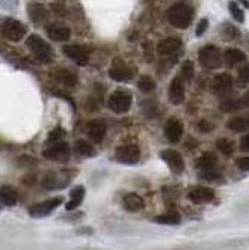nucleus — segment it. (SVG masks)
Segmentation results:
<instances>
[{
	"label": "nucleus",
	"mask_w": 249,
	"mask_h": 250,
	"mask_svg": "<svg viewBox=\"0 0 249 250\" xmlns=\"http://www.w3.org/2000/svg\"><path fill=\"white\" fill-rule=\"evenodd\" d=\"M168 21L177 29H187L193 20V9L186 3H175L168 9Z\"/></svg>",
	"instance_id": "1"
},
{
	"label": "nucleus",
	"mask_w": 249,
	"mask_h": 250,
	"mask_svg": "<svg viewBox=\"0 0 249 250\" xmlns=\"http://www.w3.org/2000/svg\"><path fill=\"white\" fill-rule=\"evenodd\" d=\"M27 47L30 48V51L35 55L38 61L44 62V63H48L51 62L53 59V48L41 38L38 35H30L26 41Z\"/></svg>",
	"instance_id": "2"
},
{
	"label": "nucleus",
	"mask_w": 249,
	"mask_h": 250,
	"mask_svg": "<svg viewBox=\"0 0 249 250\" xmlns=\"http://www.w3.org/2000/svg\"><path fill=\"white\" fill-rule=\"evenodd\" d=\"M200 63L207 68V69H215L222 66L224 63V56L221 50L216 45H205L200 50V55H198Z\"/></svg>",
	"instance_id": "3"
},
{
	"label": "nucleus",
	"mask_w": 249,
	"mask_h": 250,
	"mask_svg": "<svg viewBox=\"0 0 249 250\" xmlns=\"http://www.w3.org/2000/svg\"><path fill=\"white\" fill-rule=\"evenodd\" d=\"M24 33H26V27L24 24H22L20 21L8 19L3 21L2 24V35L12 42H19L24 38Z\"/></svg>",
	"instance_id": "4"
},
{
	"label": "nucleus",
	"mask_w": 249,
	"mask_h": 250,
	"mask_svg": "<svg viewBox=\"0 0 249 250\" xmlns=\"http://www.w3.org/2000/svg\"><path fill=\"white\" fill-rule=\"evenodd\" d=\"M108 104L115 113H126L132 107V95L126 91H115L109 97Z\"/></svg>",
	"instance_id": "5"
},
{
	"label": "nucleus",
	"mask_w": 249,
	"mask_h": 250,
	"mask_svg": "<svg viewBox=\"0 0 249 250\" xmlns=\"http://www.w3.org/2000/svg\"><path fill=\"white\" fill-rule=\"evenodd\" d=\"M64 53L69 59H73L80 66H85V65H88V62H90V51H88V48H85L82 45L68 44V45L64 47Z\"/></svg>",
	"instance_id": "6"
},
{
	"label": "nucleus",
	"mask_w": 249,
	"mask_h": 250,
	"mask_svg": "<svg viewBox=\"0 0 249 250\" xmlns=\"http://www.w3.org/2000/svg\"><path fill=\"white\" fill-rule=\"evenodd\" d=\"M116 158L118 162L124 163V165H135L139 162L140 158V151L136 145L130 144V145H122L116 149Z\"/></svg>",
	"instance_id": "7"
},
{
	"label": "nucleus",
	"mask_w": 249,
	"mask_h": 250,
	"mask_svg": "<svg viewBox=\"0 0 249 250\" xmlns=\"http://www.w3.org/2000/svg\"><path fill=\"white\" fill-rule=\"evenodd\" d=\"M160 157H162V160L169 166V169L174 173H181L184 170V160L180 152H177L174 149H166L160 154Z\"/></svg>",
	"instance_id": "8"
},
{
	"label": "nucleus",
	"mask_w": 249,
	"mask_h": 250,
	"mask_svg": "<svg viewBox=\"0 0 249 250\" xmlns=\"http://www.w3.org/2000/svg\"><path fill=\"white\" fill-rule=\"evenodd\" d=\"M44 157L53 160V162H65L69 157V145L65 142H58L44 151Z\"/></svg>",
	"instance_id": "9"
},
{
	"label": "nucleus",
	"mask_w": 249,
	"mask_h": 250,
	"mask_svg": "<svg viewBox=\"0 0 249 250\" xmlns=\"http://www.w3.org/2000/svg\"><path fill=\"white\" fill-rule=\"evenodd\" d=\"M61 204H62V199L61 198H53V199L40 202V204L33 205L30 208V216L32 217H44V216H48V214L55 211Z\"/></svg>",
	"instance_id": "10"
},
{
	"label": "nucleus",
	"mask_w": 249,
	"mask_h": 250,
	"mask_svg": "<svg viewBox=\"0 0 249 250\" xmlns=\"http://www.w3.org/2000/svg\"><path fill=\"white\" fill-rule=\"evenodd\" d=\"M135 74V68L126 65L124 62H115L109 69V77L115 82H129Z\"/></svg>",
	"instance_id": "11"
},
{
	"label": "nucleus",
	"mask_w": 249,
	"mask_h": 250,
	"mask_svg": "<svg viewBox=\"0 0 249 250\" xmlns=\"http://www.w3.org/2000/svg\"><path fill=\"white\" fill-rule=\"evenodd\" d=\"M233 89V77L228 73H221L213 79V92L219 97L226 95Z\"/></svg>",
	"instance_id": "12"
},
{
	"label": "nucleus",
	"mask_w": 249,
	"mask_h": 250,
	"mask_svg": "<svg viewBox=\"0 0 249 250\" xmlns=\"http://www.w3.org/2000/svg\"><path fill=\"white\" fill-rule=\"evenodd\" d=\"M215 198H216V193L210 187H197V188H193V190L189 191V199L193 204H198V205L208 204Z\"/></svg>",
	"instance_id": "13"
},
{
	"label": "nucleus",
	"mask_w": 249,
	"mask_h": 250,
	"mask_svg": "<svg viewBox=\"0 0 249 250\" xmlns=\"http://www.w3.org/2000/svg\"><path fill=\"white\" fill-rule=\"evenodd\" d=\"M183 122L177 118H172L166 122V127H165V136L169 142L172 144H177L180 142L181 136H183Z\"/></svg>",
	"instance_id": "14"
},
{
	"label": "nucleus",
	"mask_w": 249,
	"mask_h": 250,
	"mask_svg": "<svg viewBox=\"0 0 249 250\" xmlns=\"http://www.w3.org/2000/svg\"><path fill=\"white\" fill-rule=\"evenodd\" d=\"M169 100L172 104L179 105L184 101V82L180 77H175L169 86Z\"/></svg>",
	"instance_id": "15"
},
{
	"label": "nucleus",
	"mask_w": 249,
	"mask_h": 250,
	"mask_svg": "<svg viewBox=\"0 0 249 250\" xmlns=\"http://www.w3.org/2000/svg\"><path fill=\"white\" fill-rule=\"evenodd\" d=\"M106 124L100 119H95V121H91L90 124H88V134H90V137L97 142V144H101L104 136H106Z\"/></svg>",
	"instance_id": "16"
},
{
	"label": "nucleus",
	"mask_w": 249,
	"mask_h": 250,
	"mask_svg": "<svg viewBox=\"0 0 249 250\" xmlns=\"http://www.w3.org/2000/svg\"><path fill=\"white\" fill-rule=\"evenodd\" d=\"M47 35L48 38L53 41H68L71 37V30L67 26H61V24H51L47 27Z\"/></svg>",
	"instance_id": "17"
},
{
	"label": "nucleus",
	"mask_w": 249,
	"mask_h": 250,
	"mask_svg": "<svg viewBox=\"0 0 249 250\" xmlns=\"http://www.w3.org/2000/svg\"><path fill=\"white\" fill-rule=\"evenodd\" d=\"M181 48V41L179 38H166V40H162L157 45V51L160 55L163 56H168V55H172L177 50Z\"/></svg>",
	"instance_id": "18"
},
{
	"label": "nucleus",
	"mask_w": 249,
	"mask_h": 250,
	"mask_svg": "<svg viewBox=\"0 0 249 250\" xmlns=\"http://www.w3.org/2000/svg\"><path fill=\"white\" fill-rule=\"evenodd\" d=\"M216 166H218V157L215 154L205 152L197 160V169L200 170V173L216 169Z\"/></svg>",
	"instance_id": "19"
},
{
	"label": "nucleus",
	"mask_w": 249,
	"mask_h": 250,
	"mask_svg": "<svg viewBox=\"0 0 249 250\" xmlns=\"http://www.w3.org/2000/svg\"><path fill=\"white\" fill-rule=\"evenodd\" d=\"M122 205L130 212H137V211H140L142 208H144V199H142L140 196L136 194V193H129V194L124 196Z\"/></svg>",
	"instance_id": "20"
},
{
	"label": "nucleus",
	"mask_w": 249,
	"mask_h": 250,
	"mask_svg": "<svg viewBox=\"0 0 249 250\" xmlns=\"http://www.w3.org/2000/svg\"><path fill=\"white\" fill-rule=\"evenodd\" d=\"M245 61H246V55L239 48H228L224 53V62H225V65H228L231 68L245 62Z\"/></svg>",
	"instance_id": "21"
},
{
	"label": "nucleus",
	"mask_w": 249,
	"mask_h": 250,
	"mask_svg": "<svg viewBox=\"0 0 249 250\" xmlns=\"http://www.w3.org/2000/svg\"><path fill=\"white\" fill-rule=\"evenodd\" d=\"M226 127L234 133H242V131L249 130V113L248 115H239V116H234L233 119H229Z\"/></svg>",
	"instance_id": "22"
},
{
	"label": "nucleus",
	"mask_w": 249,
	"mask_h": 250,
	"mask_svg": "<svg viewBox=\"0 0 249 250\" xmlns=\"http://www.w3.org/2000/svg\"><path fill=\"white\" fill-rule=\"evenodd\" d=\"M17 191L11 186H3L0 187V204H3L6 207H12L17 204Z\"/></svg>",
	"instance_id": "23"
},
{
	"label": "nucleus",
	"mask_w": 249,
	"mask_h": 250,
	"mask_svg": "<svg viewBox=\"0 0 249 250\" xmlns=\"http://www.w3.org/2000/svg\"><path fill=\"white\" fill-rule=\"evenodd\" d=\"M85 198V188L82 186L73 188V191L69 193V202L67 204V211H73L77 207H80V204L83 202Z\"/></svg>",
	"instance_id": "24"
},
{
	"label": "nucleus",
	"mask_w": 249,
	"mask_h": 250,
	"mask_svg": "<svg viewBox=\"0 0 249 250\" xmlns=\"http://www.w3.org/2000/svg\"><path fill=\"white\" fill-rule=\"evenodd\" d=\"M154 222L160 223V225H179L181 222V217H180L179 212L171 211V212L160 214V216L154 217Z\"/></svg>",
	"instance_id": "25"
},
{
	"label": "nucleus",
	"mask_w": 249,
	"mask_h": 250,
	"mask_svg": "<svg viewBox=\"0 0 249 250\" xmlns=\"http://www.w3.org/2000/svg\"><path fill=\"white\" fill-rule=\"evenodd\" d=\"M55 77L61 82V83H64L65 86H74L76 83H77V77H76V74L74 73H71V71H68V69H58L56 73H55Z\"/></svg>",
	"instance_id": "26"
},
{
	"label": "nucleus",
	"mask_w": 249,
	"mask_h": 250,
	"mask_svg": "<svg viewBox=\"0 0 249 250\" xmlns=\"http://www.w3.org/2000/svg\"><path fill=\"white\" fill-rule=\"evenodd\" d=\"M74 151L79 155H83V157H92V155H95V149L90 144H88V142H85V140H77L76 142Z\"/></svg>",
	"instance_id": "27"
},
{
	"label": "nucleus",
	"mask_w": 249,
	"mask_h": 250,
	"mask_svg": "<svg viewBox=\"0 0 249 250\" xmlns=\"http://www.w3.org/2000/svg\"><path fill=\"white\" fill-rule=\"evenodd\" d=\"M137 86H139V89H140L142 92L150 94V92H153L154 89H156V82L150 76H142L140 80H139V83H137Z\"/></svg>",
	"instance_id": "28"
},
{
	"label": "nucleus",
	"mask_w": 249,
	"mask_h": 250,
	"mask_svg": "<svg viewBox=\"0 0 249 250\" xmlns=\"http://www.w3.org/2000/svg\"><path fill=\"white\" fill-rule=\"evenodd\" d=\"M216 148L222 152V154H225V155H231L234 152V144L231 140H228L226 137H222V139H218V142H216Z\"/></svg>",
	"instance_id": "29"
},
{
	"label": "nucleus",
	"mask_w": 249,
	"mask_h": 250,
	"mask_svg": "<svg viewBox=\"0 0 249 250\" xmlns=\"http://www.w3.org/2000/svg\"><path fill=\"white\" fill-rule=\"evenodd\" d=\"M195 74V68H193V62L192 61H186L181 65V71H180V79L183 82H190L193 79Z\"/></svg>",
	"instance_id": "30"
},
{
	"label": "nucleus",
	"mask_w": 249,
	"mask_h": 250,
	"mask_svg": "<svg viewBox=\"0 0 249 250\" xmlns=\"http://www.w3.org/2000/svg\"><path fill=\"white\" fill-rule=\"evenodd\" d=\"M228 8H229V12H231V15L234 17V20L236 21H239V23H243L245 21V12H243V9L236 3V2H231L228 3Z\"/></svg>",
	"instance_id": "31"
},
{
	"label": "nucleus",
	"mask_w": 249,
	"mask_h": 250,
	"mask_svg": "<svg viewBox=\"0 0 249 250\" xmlns=\"http://www.w3.org/2000/svg\"><path fill=\"white\" fill-rule=\"evenodd\" d=\"M219 109H221L224 113H234V112L239 110V109H237V101H236L234 98H226V100H224V101L221 103Z\"/></svg>",
	"instance_id": "32"
},
{
	"label": "nucleus",
	"mask_w": 249,
	"mask_h": 250,
	"mask_svg": "<svg viewBox=\"0 0 249 250\" xmlns=\"http://www.w3.org/2000/svg\"><path fill=\"white\" fill-rule=\"evenodd\" d=\"M237 83H239V84H248V83H249V63H246L245 66H242V68L239 69Z\"/></svg>",
	"instance_id": "33"
},
{
	"label": "nucleus",
	"mask_w": 249,
	"mask_h": 250,
	"mask_svg": "<svg viewBox=\"0 0 249 250\" xmlns=\"http://www.w3.org/2000/svg\"><path fill=\"white\" fill-rule=\"evenodd\" d=\"M222 37L226 38V40H234L239 37V32L236 27H233L231 24H225L224 29H222Z\"/></svg>",
	"instance_id": "34"
},
{
	"label": "nucleus",
	"mask_w": 249,
	"mask_h": 250,
	"mask_svg": "<svg viewBox=\"0 0 249 250\" xmlns=\"http://www.w3.org/2000/svg\"><path fill=\"white\" fill-rule=\"evenodd\" d=\"M236 101H237V109H239V110L248 109V107H249V89H248V91H246L240 98H237Z\"/></svg>",
	"instance_id": "35"
},
{
	"label": "nucleus",
	"mask_w": 249,
	"mask_h": 250,
	"mask_svg": "<svg viewBox=\"0 0 249 250\" xmlns=\"http://www.w3.org/2000/svg\"><path fill=\"white\" fill-rule=\"evenodd\" d=\"M236 166L242 170V172H249V155L248 157H243V158H239Z\"/></svg>",
	"instance_id": "36"
},
{
	"label": "nucleus",
	"mask_w": 249,
	"mask_h": 250,
	"mask_svg": "<svg viewBox=\"0 0 249 250\" xmlns=\"http://www.w3.org/2000/svg\"><path fill=\"white\" fill-rule=\"evenodd\" d=\"M62 136H64V130H62L61 127H58V128H55V130H53V131L48 134V140L55 142V140H59Z\"/></svg>",
	"instance_id": "37"
},
{
	"label": "nucleus",
	"mask_w": 249,
	"mask_h": 250,
	"mask_svg": "<svg viewBox=\"0 0 249 250\" xmlns=\"http://www.w3.org/2000/svg\"><path fill=\"white\" fill-rule=\"evenodd\" d=\"M240 151H243V152L249 151V133L240 139Z\"/></svg>",
	"instance_id": "38"
},
{
	"label": "nucleus",
	"mask_w": 249,
	"mask_h": 250,
	"mask_svg": "<svg viewBox=\"0 0 249 250\" xmlns=\"http://www.w3.org/2000/svg\"><path fill=\"white\" fill-rule=\"evenodd\" d=\"M207 27H208V21L205 19L201 20L200 24H198V27H197V37H201V35L207 30Z\"/></svg>",
	"instance_id": "39"
},
{
	"label": "nucleus",
	"mask_w": 249,
	"mask_h": 250,
	"mask_svg": "<svg viewBox=\"0 0 249 250\" xmlns=\"http://www.w3.org/2000/svg\"><path fill=\"white\" fill-rule=\"evenodd\" d=\"M242 3H243L246 8H249V2H248V0H242Z\"/></svg>",
	"instance_id": "40"
}]
</instances>
